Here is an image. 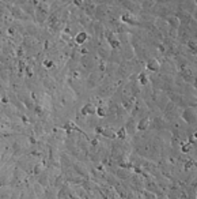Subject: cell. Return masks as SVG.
Masks as SVG:
<instances>
[{"label": "cell", "mask_w": 197, "mask_h": 199, "mask_svg": "<svg viewBox=\"0 0 197 199\" xmlns=\"http://www.w3.org/2000/svg\"><path fill=\"white\" fill-rule=\"evenodd\" d=\"M121 20L124 23L129 25V26H135V27H140L141 26V20L139 19V17H136L133 12H124L121 15Z\"/></svg>", "instance_id": "cell-1"}, {"label": "cell", "mask_w": 197, "mask_h": 199, "mask_svg": "<svg viewBox=\"0 0 197 199\" xmlns=\"http://www.w3.org/2000/svg\"><path fill=\"white\" fill-rule=\"evenodd\" d=\"M146 70L151 74H159L160 71V60L156 58H148L147 61H146V64H144Z\"/></svg>", "instance_id": "cell-2"}, {"label": "cell", "mask_w": 197, "mask_h": 199, "mask_svg": "<svg viewBox=\"0 0 197 199\" xmlns=\"http://www.w3.org/2000/svg\"><path fill=\"white\" fill-rule=\"evenodd\" d=\"M175 17L181 20V23L182 25H189L190 23V20L193 19V17H192L190 12H188V11H185V10H180V8L175 10Z\"/></svg>", "instance_id": "cell-3"}, {"label": "cell", "mask_w": 197, "mask_h": 199, "mask_svg": "<svg viewBox=\"0 0 197 199\" xmlns=\"http://www.w3.org/2000/svg\"><path fill=\"white\" fill-rule=\"evenodd\" d=\"M164 20H166L167 25H169L171 29H174V30H178V29H180V26H181V20L178 19L175 15H171V17L166 18Z\"/></svg>", "instance_id": "cell-4"}, {"label": "cell", "mask_w": 197, "mask_h": 199, "mask_svg": "<svg viewBox=\"0 0 197 199\" xmlns=\"http://www.w3.org/2000/svg\"><path fill=\"white\" fill-rule=\"evenodd\" d=\"M186 47H188V49H189L192 53L197 56V40H196V38H192V40L186 44Z\"/></svg>", "instance_id": "cell-5"}, {"label": "cell", "mask_w": 197, "mask_h": 199, "mask_svg": "<svg viewBox=\"0 0 197 199\" xmlns=\"http://www.w3.org/2000/svg\"><path fill=\"white\" fill-rule=\"evenodd\" d=\"M76 40H77L79 44H82V42H84V40H87V34L86 33H80L79 36L76 37Z\"/></svg>", "instance_id": "cell-6"}, {"label": "cell", "mask_w": 197, "mask_h": 199, "mask_svg": "<svg viewBox=\"0 0 197 199\" xmlns=\"http://www.w3.org/2000/svg\"><path fill=\"white\" fill-rule=\"evenodd\" d=\"M192 17H193V19L197 22V7L194 8V11H193V14H192Z\"/></svg>", "instance_id": "cell-7"}, {"label": "cell", "mask_w": 197, "mask_h": 199, "mask_svg": "<svg viewBox=\"0 0 197 199\" xmlns=\"http://www.w3.org/2000/svg\"><path fill=\"white\" fill-rule=\"evenodd\" d=\"M194 3H196V6H197V0H194Z\"/></svg>", "instance_id": "cell-8"}]
</instances>
